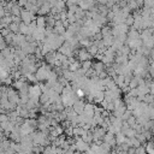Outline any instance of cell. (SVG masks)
<instances>
[{"mask_svg":"<svg viewBox=\"0 0 154 154\" xmlns=\"http://www.w3.org/2000/svg\"><path fill=\"white\" fill-rule=\"evenodd\" d=\"M35 23H36V28H40V29L46 28V18L43 16H37L35 19Z\"/></svg>","mask_w":154,"mask_h":154,"instance_id":"cell-13","label":"cell"},{"mask_svg":"<svg viewBox=\"0 0 154 154\" xmlns=\"http://www.w3.org/2000/svg\"><path fill=\"white\" fill-rule=\"evenodd\" d=\"M8 30L12 32V34H19V24H16V23H11L8 26Z\"/></svg>","mask_w":154,"mask_h":154,"instance_id":"cell-23","label":"cell"},{"mask_svg":"<svg viewBox=\"0 0 154 154\" xmlns=\"http://www.w3.org/2000/svg\"><path fill=\"white\" fill-rule=\"evenodd\" d=\"M126 37H128V40H138L140 38V32L137 30L129 29V31L126 34Z\"/></svg>","mask_w":154,"mask_h":154,"instance_id":"cell-15","label":"cell"},{"mask_svg":"<svg viewBox=\"0 0 154 154\" xmlns=\"http://www.w3.org/2000/svg\"><path fill=\"white\" fill-rule=\"evenodd\" d=\"M41 89H40V85L38 84H32V85H29V91H28V95L29 97L31 96H36V97H40L41 95Z\"/></svg>","mask_w":154,"mask_h":154,"instance_id":"cell-7","label":"cell"},{"mask_svg":"<svg viewBox=\"0 0 154 154\" xmlns=\"http://www.w3.org/2000/svg\"><path fill=\"white\" fill-rule=\"evenodd\" d=\"M19 17H20L22 23H24V24H26V25H29L32 20H35V19H36V16H35V14H32V13H30V12L25 11L24 8H22Z\"/></svg>","mask_w":154,"mask_h":154,"instance_id":"cell-1","label":"cell"},{"mask_svg":"<svg viewBox=\"0 0 154 154\" xmlns=\"http://www.w3.org/2000/svg\"><path fill=\"white\" fill-rule=\"evenodd\" d=\"M8 140L14 142V143H19L20 142V135H19V131L17 130H12L8 135Z\"/></svg>","mask_w":154,"mask_h":154,"instance_id":"cell-10","label":"cell"},{"mask_svg":"<svg viewBox=\"0 0 154 154\" xmlns=\"http://www.w3.org/2000/svg\"><path fill=\"white\" fill-rule=\"evenodd\" d=\"M84 105H85V102H84L83 100H77V101L73 103V106H72L71 108H72V111H73L76 114H82V113H83Z\"/></svg>","mask_w":154,"mask_h":154,"instance_id":"cell-8","label":"cell"},{"mask_svg":"<svg viewBox=\"0 0 154 154\" xmlns=\"http://www.w3.org/2000/svg\"><path fill=\"white\" fill-rule=\"evenodd\" d=\"M19 34H22L24 36L28 35V25L26 24H24V23H20L19 24Z\"/></svg>","mask_w":154,"mask_h":154,"instance_id":"cell-33","label":"cell"},{"mask_svg":"<svg viewBox=\"0 0 154 154\" xmlns=\"http://www.w3.org/2000/svg\"><path fill=\"white\" fill-rule=\"evenodd\" d=\"M24 122H25L29 126H31L34 130L37 129V120H36V119H30V118H28V119H24Z\"/></svg>","mask_w":154,"mask_h":154,"instance_id":"cell-29","label":"cell"},{"mask_svg":"<svg viewBox=\"0 0 154 154\" xmlns=\"http://www.w3.org/2000/svg\"><path fill=\"white\" fill-rule=\"evenodd\" d=\"M137 77H135V76H132V78L130 79V82H129V84H128V87H129V89H136L137 88Z\"/></svg>","mask_w":154,"mask_h":154,"instance_id":"cell-31","label":"cell"},{"mask_svg":"<svg viewBox=\"0 0 154 154\" xmlns=\"http://www.w3.org/2000/svg\"><path fill=\"white\" fill-rule=\"evenodd\" d=\"M117 53H119V54H122V55H126V57H128V55L130 54V48H129L126 45H123V46H122V48H120Z\"/></svg>","mask_w":154,"mask_h":154,"instance_id":"cell-28","label":"cell"},{"mask_svg":"<svg viewBox=\"0 0 154 154\" xmlns=\"http://www.w3.org/2000/svg\"><path fill=\"white\" fill-rule=\"evenodd\" d=\"M81 154H91V152H90V150H87V152H83V153H81Z\"/></svg>","mask_w":154,"mask_h":154,"instance_id":"cell-48","label":"cell"},{"mask_svg":"<svg viewBox=\"0 0 154 154\" xmlns=\"http://www.w3.org/2000/svg\"><path fill=\"white\" fill-rule=\"evenodd\" d=\"M91 65H93V63L90 60H87V61L81 63V69L84 70V71H88L89 69H91Z\"/></svg>","mask_w":154,"mask_h":154,"instance_id":"cell-32","label":"cell"},{"mask_svg":"<svg viewBox=\"0 0 154 154\" xmlns=\"http://www.w3.org/2000/svg\"><path fill=\"white\" fill-rule=\"evenodd\" d=\"M7 47V45L5 43V42H0V52L4 49V48H6Z\"/></svg>","mask_w":154,"mask_h":154,"instance_id":"cell-47","label":"cell"},{"mask_svg":"<svg viewBox=\"0 0 154 154\" xmlns=\"http://www.w3.org/2000/svg\"><path fill=\"white\" fill-rule=\"evenodd\" d=\"M122 134H124V136L126 137V138H131V137H135V135H136V131L134 130V129H131V128H129V129H126L124 132H122Z\"/></svg>","mask_w":154,"mask_h":154,"instance_id":"cell-26","label":"cell"},{"mask_svg":"<svg viewBox=\"0 0 154 154\" xmlns=\"http://www.w3.org/2000/svg\"><path fill=\"white\" fill-rule=\"evenodd\" d=\"M24 77L26 78V82H32V83H36V82H37L34 73H28V75H25Z\"/></svg>","mask_w":154,"mask_h":154,"instance_id":"cell-38","label":"cell"},{"mask_svg":"<svg viewBox=\"0 0 154 154\" xmlns=\"http://www.w3.org/2000/svg\"><path fill=\"white\" fill-rule=\"evenodd\" d=\"M20 11H22V7H19V6L17 5V2H16V4L11 7V10H10V14H11V16H17V17H19Z\"/></svg>","mask_w":154,"mask_h":154,"instance_id":"cell-17","label":"cell"},{"mask_svg":"<svg viewBox=\"0 0 154 154\" xmlns=\"http://www.w3.org/2000/svg\"><path fill=\"white\" fill-rule=\"evenodd\" d=\"M135 154H146L144 147H143V146H140L138 148H136V149H135Z\"/></svg>","mask_w":154,"mask_h":154,"instance_id":"cell-40","label":"cell"},{"mask_svg":"<svg viewBox=\"0 0 154 154\" xmlns=\"http://www.w3.org/2000/svg\"><path fill=\"white\" fill-rule=\"evenodd\" d=\"M126 123H128V125H129L130 128H132V126H134V125L136 124V118L131 116V117H130V118H129V119L126 120Z\"/></svg>","mask_w":154,"mask_h":154,"instance_id":"cell-39","label":"cell"},{"mask_svg":"<svg viewBox=\"0 0 154 154\" xmlns=\"http://www.w3.org/2000/svg\"><path fill=\"white\" fill-rule=\"evenodd\" d=\"M96 2L91 1V0H87V1H77V6L82 10V11H89L93 6H95Z\"/></svg>","mask_w":154,"mask_h":154,"instance_id":"cell-4","label":"cell"},{"mask_svg":"<svg viewBox=\"0 0 154 154\" xmlns=\"http://www.w3.org/2000/svg\"><path fill=\"white\" fill-rule=\"evenodd\" d=\"M126 6L129 7V10L131 11H136V10H138V6H137V2L135 1V0H131V1H126Z\"/></svg>","mask_w":154,"mask_h":154,"instance_id":"cell-30","label":"cell"},{"mask_svg":"<svg viewBox=\"0 0 154 154\" xmlns=\"http://www.w3.org/2000/svg\"><path fill=\"white\" fill-rule=\"evenodd\" d=\"M93 99H94L93 102H96V103L103 101V91H96V93L93 95Z\"/></svg>","mask_w":154,"mask_h":154,"instance_id":"cell-22","label":"cell"},{"mask_svg":"<svg viewBox=\"0 0 154 154\" xmlns=\"http://www.w3.org/2000/svg\"><path fill=\"white\" fill-rule=\"evenodd\" d=\"M85 49H87V52H88V53H89V54H90L91 57H94V55H96V54H97V52H99V49H97V47H96V46H95L94 43H93L91 46H89L88 48H85Z\"/></svg>","mask_w":154,"mask_h":154,"instance_id":"cell-24","label":"cell"},{"mask_svg":"<svg viewBox=\"0 0 154 154\" xmlns=\"http://www.w3.org/2000/svg\"><path fill=\"white\" fill-rule=\"evenodd\" d=\"M125 143L129 146V147H131V148H138L140 146H141V143L135 138V137H131V138H126L125 140Z\"/></svg>","mask_w":154,"mask_h":154,"instance_id":"cell-14","label":"cell"},{"mask_svg":"<svg viewBox=\"0 0 154 154\" xmlns=\"http://www.w3.org/2000/svg\"><path fill=\"white\" fill-rule=\"evenodd\" d=\"M91 69L94 70V72H95L96 75H99L100 72L105 71V65H103L101 61H96V63H94V64L91 65Z\"/></svg>","mask_w":154,"mask_h":154,"instance_id":"cell-11","label":"cell"},{"mask_svg":"<svg viewBox=\"0 0 154 154\" xmlns=\"http://www.w3.org/2000/svg\"><path fill=\"white\" fill-rule=\"evenodd\" d=\"M100 34H101L102 37H105V36H109V35H111V26H108V25H103V26H101V29H100Z\"/></svg>","mask_w":154,"mask_h":154,"instance_id":"cell-21","label":"cell"},{"mask_svg":"<svg viewBox=\"0 0 154 154\" xmlns=\"http://www.w3.org/2000/svg\"><path fill=\"white\" fill-rule=\"evenodd\" d=\"M131 116H132L131 111H128V109H126V111H125V112L123 113V116L120 117V119H122L123 122H126V120H128V119H129V118H130Z\"/></svg>","mask_w":154,"mask_h":154,"instance_id":"cell-36","label":"cell"},{"mask_svg":"<svg viewBox=\"0 0 154 154\" xmlns=\"http://www.w3.org/2000/svg\"><path fill=\"white\" fill-rule=\"evenodd\" d=\"M1 91H2V85H0V94H1Z\"/></svg>","mask_w":154,"mask_h":154,"instance_id":"cell-50","label":"cell"},{"mask_svg":"<svg viewBox=\"0 0 154 154\" xmlns=\"http://www.w3.org/2000/svg\"><path fill=\"white\" fill-rule=\"evenodd\" d=\"M11 19H12V23H16V24H20V23H22L20 17H17V16H11Z\"/></svg>","mask_w":154,"mask_h":154,"instance_id":"cell-41","label":"cell"},{"mask_svg":"<svg viewBox=\"0 0 154 154\" xmlns=\"http://www.w3.org/2000/svg\"><path fill=\"white\" fill-rule=\"evenodd\" d=\"M5 7H2V6H0V18H4L5 17Z\"/></svg>","mask_w":154,"mask_h":154,"instance_id":"cell-44","label":"cell"},{"mask_svg":"<svg viewBox=\"0 0 154 154\" xmlns=\"http://www.w3.org/2000/svg\"><path fill=\"white\" fill-rule=\"evenodd\" d=\"M143 7L144 8H148V10L154 8V1L153 0H144L143 1Z\"/></svg>","mask_w":154,"mask_h":154,"instance_id":"cell-35","label":"cell"},{"mask_svg":"<svg viewBox=\"0 0 154 154\" xmlns=\"http://www.w3.org/2000/svg\"><path fill=\"white\" fill-rule=\"evenodd\" d=\"M7 120H8L7 114H1V113H0V124L4 123V122H7Z\"/></svg>","mask_w":154,"mask_h":154,"instance_id":"cell-43","label":"cell"},{"mask_svg":"<svg viewBox=\"0 0 154 154\" xmlns=\"http://www.w3.org/2000/svg\"><path fill=\"white\" fill-rule=\"evenodd\" d=\"M58 52H59L60 54L65 55L66 58L73 57V49H72V47L70 46V43H69V42H64V43H63V45L59 47Z\"/></svg>","mask_w":154,"mask_h":154,"instance_id":"cell-2","label":"cell"},{"mask_svg":"<svg viewBox=\"0 0 154 154\" xmlns=\"http://www.w3.org/2000/svg\"><path fill=\"white\" fill-rule=\"evenodd\" d=\"M18 154H32V153H31V152H28V153H24V152H19Z\"/></svg>","mask_w":154,"mask_h":154,"instance_id":"cell-49","label":"cell"},{"mask_svg":"<svg viewBox=\"0 0 154 154\" xmlns=\"http://www.w3.org/2000/svg\"><path fill=\"white\" fill-rule=\"evenodd\" d=\"M78 43H79V46H81L82 48H88L89 46L93 45V41H91L90 38H81V40L78 41Z\"/></svg>","mask_w":154,"mask_h":154,"instance_id":"cell-19","label":"cell"},{"mask_svg":"<svg viewBox=\"0 0 154 154\" xmlns=\"http://www.w3.org/2000/svg\"><path fill=\"white\" fill-rule=\"evenodd\" d=\"M83 113L85 116H89V117H93L94 116V105L93 103H85L84 105V108H83Z\"/></svg>","mask_w":154,"mask_h":154,"instance_id":"cell-12","label":"cell"},{"mask_svg":"<svg viewBox=\"0 0 154 154\" xmlns=\"http://www.w3.org/2000/svg\"><path fill=\"white\" fill-rule=\"evenodd\" d=\"M78 69H81V63L79 61H75V63H72V64H70L69 65V71H71V72H75V71H77Z\"/></svg>","mask_w":154,"mask_h":154,"instance_id":"cell-25","label":"cell"},{"mask_svg":"<svg viewBox=\"0 0 154 154\" xmlns=\"http://www.w3.org/2000/svg\"><path fill=\"white\" fill-rule=\"evenodd\" d=\"M76 54H77V59L79 60V63H83V61L90 60V58H91V55L87 52V49H85V48H79V49H77Z\"/></svg>","mask_w":154,"mask_h":154,"instance_id":"cell-3","label":"cell"},{"mask_svg":"<svg viewBox=\"0 0 154 154\" xmlns=\"http://www.w3.org/2000/svg\"><path fill=\"white\" fill-rule=\"evenodd\" d=\"M142 146V144H141ZM144 147V150H146V154H154V147H153V142L152 141H148L143 144Z\"/></svg>","mask_w":154,"mask_h":154,"instance_id":"cell-16","label":"cell"},{"mask_svg":"<svg viewBox=\"0 0 154 154\" xmlns=\"http://www.w3.org/2000/svg\"><path fill=\"white\" fill-rule=\"evenodd\" d=\"M100 149H101V152H102V154H106V153H109L111 150H112V148L107 144V143H105V142H101L100 143Z\"/></svg>","mask_w":154,"mask_h":154,"instance_id":"cell-27","label":"cell"},{"mask_svg":"<svg viewBox=\"0 0 154 154\" xmlns=\"http://www.w3.org/2000/svg\"><path fill=\"white\" fill-rule=\"evenodd\" d=\"M126 154H135V148L129 147V149L126 150Z\"/></svg>","mask_w":154,"mask_h":154,"instance_id":"cell-45","label":"cell"},{"mask_svg":"<svg viewBox=\"0 0 154 154\" xmlns=\"http://www.w3.org/2000/svg\"><path fill=\"white\" fill-rule=\"evenodd\" d=\"M35 130L31 128V126H29L25 122L19 126V135H20V137H23V136H28V135H30V134H32Z\"/></svg>","mask_w":154,"mask_h":154,"instance_id":"cell-5","label":"cell"},{"mask_svg":"<svg viewBox=\"0 0 154 154\" xmlns=\"http://www.w3.org/2000/svg\"><path fill=\"white\" fill-rule=\"evenodd\" d=\"M114 140H116V143H117V146H119V144H123V143H125V140H126V137L124 136V134H122V132H118V134L114 136Z\"/></svg>","mask_w":154,"mask_h":154,"instance_id":"cell-18","label":"cell"},{"mask_svg":"<svg viewBox=\"0 0 154 154\" xmlns=\"http://www.w3.org/2000/svg\"><path fill=\"white\" fill-rule=\"evenodd\" d=\"M51 12V6H49V1H43V5L41 7H38V11H37V16H46V14H49Z\"/></svg>","mask_w":154,"mask_h":154,"instance_id":"cell-9","label":"cell"},{"mask_svg":"<svg viewBox=\"0 0 154 154\" xmlns=\"http://www.w3.org/2000/svg\"><path fill=\"white\" fill-rule=\"evenodd\" d=\"M25 4H26V1H25V0H22V1H18V2H17V5H18L19 7H22V6H25Z\"/></svg>","mask_w":154,"mask_h":154,"instance_id":"cell-46","label":"cell"},{"mask_svg":"<svg viewBox=\"0 0 154 154\" xmlns=\"http://www.w3.org/2000/svg\"><path fill=\"white\" fill-rule=\"evenodd\" d=\"M75 147H76V150L79 152V153H83V152L89 150V144L85 143V142H83V141L81 140V137L75 142Z\"/></svg>","mask_w":154,"mask_h":154,"instance_id":"cell-6","label":"cell"},{"mask_svg":"<svg viewBox=\"0 0 154 154\" xmlns=\"http://www.w3.org/2000/svg\"><path fill=\"white\" fill-rule=\"evenodd\" d=\"M116 28H117V30L120 32V34H128V31H129V26L128 25H125V23H122V24H118V25H114Z\"/></svg>","mask_w":154,"mask_h":154,"instance_id":"cell-20","label":"cell"},{"mask_svg":"<svg viewBox=\"0 0 154 154\" xmlns=\"http://www.w3.org/2000/svg\"><path fill=\"white\" fill-rule=\"evenodd\" d=\"M106 154H109V153H106Z\"/></svg>","mask_w":154,"mask_h":154,"instance_id":"cell-51","label":"cell"},{"mask_svg":"<svg viewBox=\"0 0 154 154\" xmlns=\"http://www.w3.org/2000/svg\"><path fill=\"white\" fill-rule=\"evenodd\" d=\"M63 88H64V87H63V85H61V84H60V83L57 81V82L54 83V85H53V88H52V89H53V90H54L57 94H59V95H60V94H61Z\"/></svg>","mask_w":154,"mask_h":154,"instance_id":"cell-34","label":"cell"},{"mask_svg":"<svg viewBox=\"0 0 154 154\" xmlns=\"http://www.w3.org/2000/svg\"><path fill=\"white\" fill-rule=\"evenodd\" d=\"M124 23H125V25H128L129 28H130V26H132V24H134V17H132L131 14H129V16L126 17V19H125V22H124Z\"/></svg>","mask_w":154,"mask_h":154,"instance_id":"cell-37","label":"cell"},{"mask_svg":"<svg viewBox=\"0 0 154 154\" xmlns=\"http://www.w3.org/2000/svg\"><path fill=\"white\" fill-rule=\"evenodd\" d=\"M65 6H67V8L72 7V6H77V1H67V2H65Z\"/></svg>","mask_w":154,"mask_h":154,"instance_id":"cell-42","label":"cell"}]
</instances>
